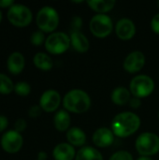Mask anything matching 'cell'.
Wrapping results in <instances>:
<instances>
[{"label": "cell", "instance_id": "6da1fadb", "mask_svg": "<svg viewBox=\"0 0 159 160\" xmlns=\"http://www.w3.org/2000/svg\"><path fill=\"white\" fill-rule=\"evenodd\" d=\"M141 127L140 117L133 112H125L117 114L112 123V130L114 135L120 138H127L133 135Z\"/></svg>", "mask_w": 159, "mask_h": 160}, {"label": "cell", "instance_id": "7a4b0ae2", "mask_svg": "<svg viewBox=\"0 0 159 160\" xmlns=\"http://www.w3.org/2000/svg\"><path fill=\"white\" fill-rule=\"evenodd\" d=\"M63 106L67 112L73 113L86 112L91 106L90 97L81 89H72L63 98Z\"/></svg>", "mask_w": 159, "mask_h": 160}, {"label": "cell", "instance_id": "3957f363", "mask_svg": "<svg viewBox=\"0 0 159 160\" xmlns=\"http://www.w3.org/2000/svg\"><path fill=\"white\" fill-rule=\"evenodd\" d=\"M36 22L38 29L43 33H53L59 24L58 12L52 7H42L37 13Z\"/></svg>", "mask_w": 159, "mask_h": 160}, {"label": "cell", "instance_id": "277c9868", "mask_svg": "<svg viewBox=\"0 0 159 160\" xmlns=\"http://www.w3.org/2000/svg\"><path fill=\"white\" fill-rule=\"evenodd\" d=\"M7 19L15 27H26L33 20L31 9L23 4H14L7 11Z\"/></svg>", "mask_w": 159, "mask_h": 160}, {"label": "cell", "instance_id": "5b68a950", "mask_svg": "<svg viewBox=\"0 0 159 160\" xmlns=\"http://www.w3.org/2000/svg\"><path fill=\"white\" fill-rule=\"evenodd\" d=\"M135 146L142 157L154 156L159 152V137L152 132H144L137 138Z\"/></svg>", "mask_w": 159, "mask_h": 160}, {"label": "cell", "instance_id": "8992f818", "mask_svg": "<svg viewBox=\"0 0 159 160\" xmlns=\"http://www.w3.org/2000/svg\"><path fill=\"white\" fill-rule=\"evenodd\" d=\"M44 45L48 52L54 55L62 54L70 46V37L64 32H53L46 38Z\"/></svg>", "mask_w": 159, "mask_h": 160}, {"label": "cell", "instance_id": "52a82bcc", "mask_svg": "<svg viewBox=\"0 0 159 160\" xmlns=\"http://www.w3.org/2000/svg\"><path fill=\"white\" fill-rule=\"evenodd\" d=\"M129 88L135 98H147L155 90V82L153 79L147 75H138L130 82Z\"/></svg>", "mask_w": 159, "mask_h": 160}, {"label": "cell", "instance_id": "ba28073f", "mask_svg": "<svg viewBox=\"0 0 159 160\" xmlns=\"http://www.w3.org/2000/svg\"><path fill=\"white\" fill-rule=\"evenodd\" d=\"M89 28L95 37L104 38L112 32L113 24L112 19L108 15L97 14L91 19Z\"/></svg>", "mask_w": 159, "mask_h": 160}, {"label": "cell", "instance_id": "9c48e42d", "mask_svg": "<svg viewBox=\"0 0 159 160\" xmlns=\"http://www.w3.org/2000/svg\"><path fill=\"white\" fill-rule=\"evenodd\" d=\"M23 144V138L21 133L12 130L6 131L1 139H0V145L4 152L7 154H16L20 152Z\"/></svg>", "mask_w": 159, "mask_h": 160}, {"label": "cell", "instance_id": "30bf717a", "mask_svg": "<svg viewBox=\"0 0 159 160\" xmlns=\"http://www.w3.org/2000/svg\"><path fill=\"white\" fill-rule=\"evenodd\" d=\"M61 103V96L60 94L53 89L46 90L42 93L39 98V106L42 111L46 112H55Z\"/></svg>", "mask_w": 159, "mask_h": 160}, {"label": "cell", "instance_id": "8fae6325", "mask_svg": "<svg viewBox=\"0 0 159 160\" xmlns=\"http://www.w3.org/2000/svg\"><path fill=\"white\" fill-rule=\"evenodd\" d=\"M145 65V56L140 51L130 52L124 61V68L128 73L140 71Z\"/></svg>", "mask_w": 159, "mask_h": 160}, {"label": "cell", "instance_id": "7c38bea8", "mask_svg": "<svg viewBox=\"0 0 159 160\" xmlns=\"http://www.w3.org/2000/svg\"><path fill=\"white\" fill-rule=\"evenodd\" d=\"M115 33L122 40H129L136 34V26L134 22L127 18L119 20L115 25Z\"/></svg>", "mask_w": 159, "mask_h": 160}, {"label": "cell", "instance_id": "4fadbf2b", "mask_svg": "<svg viewBox=\"0 0 159 160\" xmlns=\"http://www.w3.org/2000/svg\"><path fill=\"white\" fill-rule=\"evenodd\" d=\"M25 67V58L20 52H11L7 59V68L12 75H19Z\"/></svg>", "mask_w": 159, "mask_h": 160}, {"label": "cell", "instance_id": "5bb4252c", "mask_svg": "<svg viewBox=\"0 0 159 160\" xmlns=\"http://www.w3.org/2000/svg\"><path fill=\"white\" fill-rule=\"evenodd\" d=\"M114 141V134L112 130L107 128H100L93 135V142L100 148H105L112 144Z\"/></svg>", "mask_w": 159, "mask_h": 160}, {"label": "cell", "instance_id": "9a60e30c", "mask_svg": "<svg viewBox=\"0 0 159 160\" xmlns=\"http://www.w3.org/2000/svg\"><path fill=\"white\" fill-rule=\"evenodd\" d=\"M52 157L54 160H73L76 158V152L71 144L62 142L53 148Z\"/></svg>", "mask_w": 159, "mask_h": 160}, {"label": "cell", "instance_id": "2e32d148", "mask_svg": "<svg viewBox=\"0 0 159 160\" xmlns=\"http://www.w3.org/2000/svg\"><path fill=\"white\" fill-rule=\"evenodd\" d=\"M70 44L78 52L84 53L90 48V43L88 38L80 31L72 32L70 35Z\"/></svg>", "mask_w": 159, "mask_h": 160}, {"label": "cell", "instance_id": "e0dca14e", "mask_svg": "<svg viewBox=\"0 0 159 160\" xmlns=\"http://www.w3.org/2000/svg\"><path fill=\"white\" fill-rule=\"evenodd\" d=\"M67 140L72 146H82L86 142L85 133L79 128H71L67 131Z\"/></svg>", "mask_w": 159, "mask_h": 160}, {"label": "cell", "instance_id": "ac0fdd59", "mask_svg": "<svg viewBox=\"0 0 159 160\" xmlns=\"http://www.w3.org/2000/svg\"><path fill=\"white\" fill-rule=\"evenodd\" d=\"M53 125L54 128L60 131L64 132L68 130L69 126H70V115L68 112L65 110H60L58 111L53 117Z\"/></svg>", "mask_w": 159, "mask_h": 160}, {"label": "cell", "instance_id": "d6986e66", "mask_svg": "<svg viewBox=\"0 0 159 160\" xmlns=\"http://www.w3.org/2000/svg\"><path fill=\"white\" fill-rule=\"evenodd\" d=\"M114 0H89L87 1L88 6L97 14H105L112 10L115 6Z\"/></svg>", "mask_w": 159, "mask_h": 160}, {"label": "cell", "instance_id": "ffe728a7", "mask_svg": "<svg viewBox=\"0 0 159 160\" xmlns=\"http://www.w3.org/2000/svg\"><path fill=\"white\" fill-rule=\"evenodd\" d=\"M35 67L42 71H49L52 68L53 62L51 56L45 52H37L33 57Z\"/></svg>", "mask_w": 159, "mask_h": 160}, {"label": "cell", "instance_id": "44dd1931", "mask_svg": "<svg viewBox=\"0 0 159 160\" xmlns=\"http://www.w3.org/2000/svg\"><path fill=\"white\" fill-rule=\"evenodd\" d=\"M112 101L118 105V106H124L127 103L129 102L130 100V92L128 91L127 88L123 87V86H119L117 88H115L112 93Z\"/></svg>", "mask_w": 159, "mask_h": 160}, {"label": "cell", "instance_id": "7402d4cb", "mask_svg": "<svg viewBox=\"0 0 159 160\" xmlns=\"http://www.w3.org/2000/svg\"><path fill=\"white\" fill-rule=\"evenodd\" d=\"M75 160H103V158L96 148L85 146L77 152Z\"/></svg>", "mask_w": 159, "mask_h": 160}, {"label": "cell", "instance_id": "603a6c76", "mask_svg": "<svg viewBox=\"0 0 159 160\" xmlns=\"http://www.w3.org/2000/svg\"><path fill=\"white\" fill-rule=\"evenodd\" d=\"M14 85L12 80L6 74L0 73V94L9 95L14 92Z\"/></svg>", "mask_w": 159, "mask_h": 160}, {"label": "cell", "instance_id": "cb8c5ba5", "mask_svg": "<svg viewBox=\"0 0 159 160\" xmlns=\"http://www.w3.org/2000/svg\"><path fill=\"white\" fill-rule=\"evenodd\" d=\"M14 93L20 97H27L31 93V85L27 82H18L14 85Z\"/></svg>", "mask_w": 159, "mask_h": 160}, {"label": "cell", "instance_id": "d4e9b609", "mask_svg": "<svg viewBox=\"0 0 159 160\" xmlns=\"http://www.w3.org/2000/svg\"><path fill=\"white\" fill-rule=\"evenodd\" d=\"M45 41H46L45 35L40 30H37V31L33 32L32 35H31V37H30V42L34 46H40L43 43H45Z\"/></svg>", "mask_w": 159, "mask_h": 160}, {"label": "cell", "instance_id": "484cf974", "mask_svg": "<svg viewBox=\"0 0 159 160\" xmlns=\"http://www.w3.org/2000/svg\"><path fill=\"white\" fill-rule=\"evenodd\" d=\"M109 160H134L133 159V157L132 155L127 152V151H124V150H121V151H118L116 153H114Z\"/></svg>", "mask_w": 159, "mask_h": 160}, {"label": "cell", "instance_id": "4316f807", "mask_svg": "<svg viewBox=\"0 0 159 160\" xmlns=\"http://www.w3.org/2000/svg\"><path fill=\"white\" fill-rule=\"evenodd\" d=\"M26 127H27V123L23 118H19L14 123V130L19 133H22V131H24Z\"/></svg>", "mask_w": 159, "mask_h": 160}, {"label": "cell", "instance_id": "83f0119b", "mask_svg": "<svg viewBox=\"0 0 159 160\" xmlns=\"http://www.w3.org/2000/svg\"><path fill=\"white\" fill-rule=\"evenodd\" d=\"M42 109L39 105H33L28 110V116L31 118H37L41 114Z\"/></svg>", "mask_w": 159, "mask_h": 160}, {"label": "cell", "instance_id": "f1b7e54d", "mask_svg": "<svg viewBox=\"0 0 159 160\" xmlns=\"http://www.w3.org/2000/svg\"><path fill=\"white\" fill-rule=\"evenodd\" d=\"M151 27H152V30L156 33V34H158L159 35V13L158 14H156L152 21H151Z\"/></svg>", "mask_w": 159, "mask_h": 160}, {"label": "cell", "instance_id": "f546056e", "mask_svg": "<svg viewBox=\"0 0 159 160\" xmlns=\"http://www.w3.org/2000/svg\"><path fill=\"white\" fill-rule=\"evenodd\" d=\"M8 127V120L5 115L0 114V133L4 132Z\"/></svg>", "mask_w": 159, "mask_h": 160}, {"label": "cell", "instance_id": "4dcf8cb0", "mask_svg": "<svg viewBox=\"0 0 159 160\" xmlns=\"http://www.w3.org/2000/svg\"><path fill=\"white\" fill-rule=\"evenodd\" d=\"M81 26H82V19L80 17H78V16L74 17L73 20H72V28H73L72 32L79 31Z\"/></svg>", "mask_w": 159, "mask_h": 160}, {"label": "cell", "instance_id": "1f68e13d", "mask_svg": "<svg viewBox=\"0 0 159 160\" xmlns=\"http://www.w3.org/2000/svg\"><path fill=\"white\" fill-rule=\"evenodd\" d=\"M15 2L13 0H0V9L1 8H9L11 6H13Z\"/></svg>", "mask_w": 159, "mask_h": 160}, {"label": "cell", "instance_id": "d6a6232c", "mask_svg": "<svg viewBox=\"0 0 159 160\" xmlns=\"http://www.w3.org/2000/svg\"><path fill=\"white\" fill-rule=\"evenodd\" d=\"M129 104H130V106H131L133 109H138V108L141 106V104H142L141 98H135V97H134V98H130Z\"/></svg>", "mask_w": 159, "mask_h": 160}, {"label": "cell", "instance_id": "836d02e7", "mask_svg": "<svg viewBox=\"0 0 159 160\" xmlns=\"http://www.w3.org/2000/svg\"><path fill=\"white\" fill-rule=\"evenodd\" d=\"M47 159V154L44 151H40L37 154V160H46Z\"/></svg>", "mask_w": 159, "mask_h": 160}, {"label": "cell", "instance_id": "e575fe53", "mask_svg": "<svg viewBox=\"0 0 159 160\" xmlns=\"http://www.w3.org/2000/svg\"><path fill=\"white\" fill-rule=\"evenodd\" d=\"M137 160H153L150 157H141L139 158Z\"/></svg>", "mask_w": 159, "mask_h": 160}, {"label": "cell", "instance_id": "d590c367", "mask_svg": "<svg viewBox=\"0 0 159 160\" xmlns=\"http://www.w3.org/2000/svg\"><path fill=\"white\" fill-rule=\"evenodd\" d=\"M2 19H3V15H2V11H1V9H0V23H1V22H2Z\"/></svg>", "mask_w": 159, "mask_h": 160}, {"label": "cell", "instance_id": "8d00e7d4", "mask_svg": "<svg viewBox=\"0 0 159 160\" xmlns=\"http://www.w3.org/2000/svg\"><path fill=\"white\" fill-rule=\"evenodd\" d=\"M157 5H158V7H159V1H158V2H157Z\"/></svg>", "mask_w": 159, "mask_h": 160}, {"label": "cell", "instance_id": "74e56055", "mask_svg": "<svg viewBox=\"0 0 159 160\" xmlns=\"http://www.w3.org/2000/svg\"><path fill=\"white\" fill-rule=\"evenodd\" d=\"M158 117H159V112H158Z\"/></svg>", "mask_w": 159, "mask_h": 160}, {"label": "cell", "instance_id": "f35d334b", "mask_svg": "<svg viewBox=\"0 0 159 160\" xmlns=\"http://www.w3.org/2000/svg\"></svg>", "mask_w": 159, "mask_h": 160}]
</instances>
